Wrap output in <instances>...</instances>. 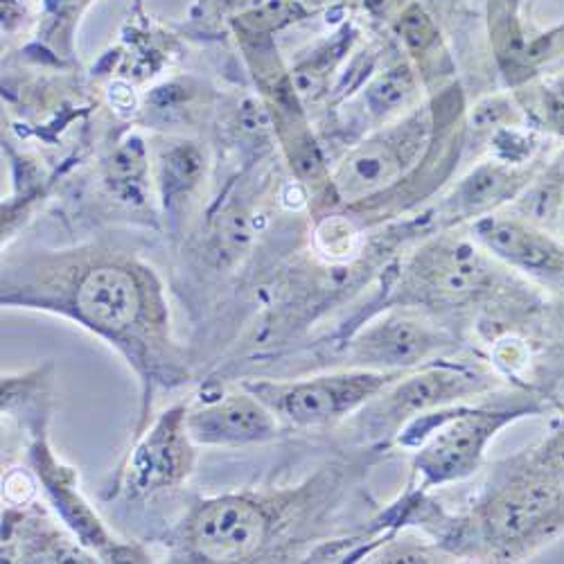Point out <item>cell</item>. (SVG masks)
<instances>
[{"instance_id": "cell-1", "label": "cell", "mask_w": 564, "mask_h": 564, "mask_svg": "<svg viewBox=\"0 0 564 564\" xmlns=\"http://www.w3.org/2000/svg\"><path fill=\"white\" fill-rule=\"evenodd\" d=\"M3 305L59 314L113 346L143 384L145 413L156 387L185 380L161 280L120 256H84L8 269Z\"/></svg>"}, {"instance_id": "cell-2", "label": "cell", "mask_w": 564, "mask_h": 564, "mask_svg": "<svg viewBox=\"0 0 564 564\" xmlns=\"http://www.w3.org/2000/svg\"><path fill=\"white\" fill-rule=\"evenodd\" d=\"M564 535V484L506 458L465 514H443L436 544L452 557L520 562Z\"/></svg>"}, {"instance_id": "cell-3", "label": "cell", "mask_w": 564, "mask_h": 564, "mask_svg": "<svg viewBox=\"0 0 564 564\" xmlns=\"http://www.w3.org/2000/svg\"><path fill=\"white\" fill-rule=\"evenodd\" d=\"M316 475L303 486L285 490H242L202 499L185 514L178 544L191 562H253L262 557L280 533H285L303 510L318 501L330 479Z\"/></svg>"}, {"instance_id": "cell-4", "label": "cell", "mask_w": 564, "mask_h": 564, "mask_svg": "<svg viewBox=\"0 0 564 564\" xmlns=\"http://www.w3.org/2000/svg\"><path fill=\"white\" fill-rule=\"evenodd\" d=\"M544 411L540 398L522 395L512 404H452L411 420L395 445L409 449L413 490L430 492L477 475L492 441L512 422Z\"/></svg>"}, {"instance_id": "cell-5", "label": "cell", "mask_w": 564, "mask_h": 564, "mask_svg": "<svg viewBox=\"0 0 564 564\" xmlns=\"http://www.w3.org/2000/svg\"><path fill=\"white\" fill-rule=\"evenodd\" d=\"M499 384L501 375L495 368L441 357L404 370L378 398L355 413L352 427L364 443L391 445L411 420L469 402L499 389Z\"/></svg>"}, {"instance_id": "cell-6", "label": "cell", "mask_w": 564, "mask_h": 564, "mask_svg": "<svg viewBox=\"0 0 564 564\" xmlns=\"http://www.w3.org/2000/svg\"><path fill=\"white\" fill-rule=\"evenodd\" d=\"M475 240H443L417 251L391 278L382 307H469L501 296L499 267Z\"/></svg>"}, {"instance_id": "cell-7", "label": "cell", "mask_w": 564, "mask_h": 564, "mask_svg": "<svg viewBox=\"0 0 564 564\" xmlns=\"http://www.w3.org/2000/svg\"><path fill=\"white\" fill-rule=\"evenodd\" d=\"M402 372L341 366L310 378L251 380L245 387L275 413L282 427L327 430L359 413Z\"/></svg>"}, {"instance_id": "cell-8", "label": "cell", "mask_w": 564, "mask_h": 564, "mask_svg": "<svg viewBox=\"0 0 564 564\" xmlns=\"http://www.w3.org/2000/svg\"><path fill=\"white\" fill-rule=\"evenodd\" d=\"M456 348V337L427 310L391 305L352 327L344 359L346 366L402 372L449 357Z\"/></svg>"}, {"instance_id": "cell-9", "label": "cell", "mask_w": 564, "mask_h": 564, "mask_svg": "<svg viewBox=\"0 0 564 564\" xmlns=\"http://www.w3.org/2000/svg\"><path fill=\"white\" fill-rule=\"evenodd\" d=\"M36 404L30 422V445L28 460L32 475L36 477L45 499L51 501L64 527L73 538L100 562H148L145 551L122 542L90 508L86 497L79 490L77 469L66 465L53 449L48 436H45V417Z\"/></svg>"}, {"instance_id": "cell-10", "label": "cell", "mask_w": 564, "mask_h": 564, "mask_svg": "<svg viewBox=\"0 0 564 564\" xmlns=\"http://www.w3.org/2000/svg\"><path fill=\"white\" fill-rule=\"evenodd\" d=\"M187 402H176L143 427L120 473V490L152 497L176 490L195 475L197 443L187 432Z\"/></svg>"}, {"instance_id": "cell-11", "label": "cell", "mask_w": 564, "mask_h": 564, "mask_svg": "<svg viewBox=\"0 0 564 564\" xmlns=\"http://www.w3.org/2000/svg\"><path fill=\"white\" fill-rule=\"evenodd\" d=\"M430 122L422 113L389 127L355 148L337 172V191L346 199H364L391 187L413 165L425 145Z\"/></svg>"}, {"instance_id": "cell-12", "label": "cell", "mask_w": 564, "mask_h": 564, "mask_svg": "<svg viewBox=\"0 0 564 564\" xmlns=\"http://www.w3.org/2000/svg\"><path fill=\"white\" fill-rule=\"evenodd\" d=\"M187 432L199 447H251L275 441L282 422L245 384L215 398L187 402Z\"/></svg>"}, {"instance_id": "cell-13", "label": "cell", "mask_w": 564, "mask_h": 564, "mask_svg": "<svg viewBox=\"0 0 564 564\" xmlns=\"http://www.w3.org/2000/svg\"><path fill=\"white\" fill-rule=\"evenodd\" d=\"M475 240L506 267L564 296V245L551 235L517 219L481 217L475 224Z\"/></svg>"}, {"instance_id": "cell-14", "label": "cell", "mask_w": 564, "mask_h": 564, "mask_svg": "<svg viewBox=\"0 0 564 564\" xmlns=\"http://www.w3.org/2000/svg\"><path fill=\"white\" fill-rule=\"evenodd\" d=\"M508 163H495V165H481L473 174H469L454 195V204L458 213L473 215L481 213L497 202H501L512 191V174L506 167Z\"/></svg>"}, {"instance_id": "cell-15", "label": "cell", "mask_w": 564, "mask_h": 564, "mask_svg": "<svg viewBox=\"0 0 564 564\" xmlns=\"http://www.w3.org/2000/svg\"><path fill=\"white\" fill-rule=\"evenodd\" d=\"M204 172V156L191 143H176L161 154V187L165 204L191 195Z\"/></svg>"}, {"instance_id": "cell-16", "label": "cell", "mask_w": 564, "mask_h": 564, "mask_svg": "<svg viewBox=\"0 0 564 564\" xmlns=\"http://www.w3.org/2000/svg\"><path fill=\"white\" fill-rule=\"evenodd\" d=\"M415 93V82L409 68L400 66L375 79L366 93L364 105L372 118H389L409 105Z\"/></svg>"}, {"instance_id": "cell-17", "label": "cell", "mask_w": 564, "mask_h": 564, "mask_svg": "<svg viewBox=\"0 0 564 564\" xmlns=\"http://www.w3.org/2000/svg\"><path fill=\"white\" fill-rule=\"evenodd\" d=\"M517 458L538 469V473L564 484V406L560 409V420L551 434L544 436V441H540L535 447L517 454Z\"/></svg>"}, {"instance_id": "cell-18", "label": "cell", "mask_w": 564, "mask_h": 564, "mask_svg": "<svg viewBox=\"0 0 564 564\" xmlns=\"http://www.w3.org/2000/svg\"><path fill=\"white\" fill-rule=\"evenodd\" d=\"M145 176V148L140 140H129L124 148L118 150L111 163V181L116 191L124 199H138L140 187H143Z\"/></svg>"}, {"instance_id": "cell-19", "label": "cell", "mask_w": 564, "mask_h": 564, "mask_svg": "<svg viewBox=\"0 0 564 564\" xmlns=\"http://www.w3.org/2000/svg\"><path fill=\"white\" fill-rule=\"evenodd\" d=\"M316 247L327 260L348 262L357 251V232L346 219H325L316 230Z\"/></svg>"}, {"instance_id": "cell-20", "label": "cell", "mask_w": 564, "mask_h": 564, "mask_svg": "<svg viewBox=\"0 0 564 564\" xmlns=\"http://www.w3.org/2000/svg\"><path fill=\"white\" fill-rule=\"evenodd\" d=\"M531 366V350L524 346L522 339L506 337L499 339L492 350V368L501 378H517Z\"/></svg>"}, {"instance_id": "cell-21", "label": "cell", "mask_w": 564, "mask_h": 564, "mask_svg": "<svg viewBox=\"0 0 564 564\" xmlns=\"http://www.w3.org/2000/svg\"><path fill=\"white\" fill-rule=\"evenodd\" d=\"M36 477H30L28 469H12V473L3 479V501L10 508L30 506L34 492H36Z\"/></svg>"}, {"instance_id": "cell-22", "label": "cell", "mask_w": 564, "mask_h": 564, "mask_svg": "<svg viewBox=\"0 0 564 564\" xmlns=\"http://www.w3.org/2000/svg\"><path fill=\"white\" fill-rule=\"evenodd\" d=\"M402 30H404V39L411 45L413 51H425L427 45L434 41V28L430 23V19L422 14L417 8H413L404 21H402Z\"/></svg>"}, {"instance_id": "cell-23", "label": "cell", "mask_w": 564, "mask_h": 564, "mask_svg": "<svg viewBox=\"0 0 564 564\" xmlns=\"http://www.w3.org/2000/svg\"><path fill=\"white\" fill-rule=\"evenodd\" d=\"M544 116L551 127L564 133V77H557L544 86Z\"/></svg>"}, {"instance_id": "cell-24", "label": "cell", "mask_w": 564, "mask_h": 564, "mask_svg": "<svg viewBox=\"0 0 564 564\" xmlns=\"http://www.w3.org/2000/svg\"><path fill=\"white\" fill-rule=\"evenodd\" d=\"M551 321H553V325L557 327V330L564 335V296L560 299V303H557V305H553Z\"/></svg>"}, {"instance_id": "cell-25", "label": "cell", "mask_w": 564, "mask_h": 564, "mask_svg": "<svg viewBox=\"0 0 564 564\" xmlns=\"http://www.w3.org/2000/svg\"><path fill=\"white\" fill-rule=\"evenodd\" d=\"M53 3L62 10V8H68V6H75L77 3V0H53Z\"/></svg>"}, {"instance_id": "cell-26", "label": "cell", "mask_w": 564, "mask_h": 564, "mask_svg": "<svg viewBox=\"0 0 564 564\" xmlns=\"http://www.w3.org/2000/svg\"><path fill=\"white\" fill-rule=\"evenodd\" d=\"M560 228L564 235V193H562V204H560Z\"/></svg>"}]
</instances>
